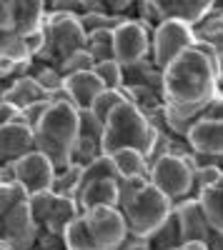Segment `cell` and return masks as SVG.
Here are the masks:
<instances>
[{
  "label": "cell",
  "instance_id": "obj_1",
  "mask_svg": "<svg viewBox=\"0 0 223 250\" xmlns=\"http://www.w3.org/2000/svg\"><path fill=\"white\" fill-rule=\"evenodd\" d=\"M218 93L216 62L193 45L180 50L163 68V123L166 128L186 138L188 128L201 118L208 100Z\"/></svg>",
  "mask_w": 223,
  "mask_h": 250
},
{
  "label": "cell",
  "instance_id": "obj_2",
  "mask_svg": "<svg viewBox=\"0 0 223 250\" xmlns=\"http://www.w3.org/2000/svg\"><path fill=\"white\" fill-rule=\"evenodd\" d=\"M78 108L73 103L58 93L50 98V105L45 110V115L38 120V125L33 128L35 135V150L45 153L53 163V168L60 170L70 165V153L73 145L78 140Z\"/></svg>",
  "mask_w": 223,
  "mask_h": 250
},
{
  "label": "cell",
  "instance_id": "obj_3",
  "mask_svg": "<svg viewBox=\"0 0 223 250\" xmlns=\"http://www.w3.org/2000/svg\"><path fill=\"white\" fill-rule=\"evenodd\" d=\"M153 138H156V128H153L151 118L140 110L135 103L123 100L103 123L100 150L113 155L120 148H135V150L148 155Z\"/></svg>",
  "mask_w": 223,
  "mask_h": 250
},
{
  "label": "cell",
  "instance_id": "obj_4",
  "mask_svg": "<svg viewBox=\"0 0 223 250\" xmlns=\"http://www.w3.org/2000/svg\"><path fill=\"white\" fill-rule=\"evenodd\" d=\"M118 210L123 213L131 235L151 238V233L158 230V228L163 225V220L173 213V200L166 198L156 185L146 183L123 208H118Z\"/></svg>",
  "mask_w": 223,
  "mask_h": 250
},
{
  "label": "cell",
  "instance_id": "obj_5",
  "mask_svg": "<svg viewBox=\"0 0 223 250\" xmlns=\"http://www.w3.org/2000/svg\"><path fill=\"white\" fill-rule=\"evenodd\" d=\"M193 170H196V160L193 150L191 153H166L163 158H158L151 168H148V183L156 185L166 198L180 203L183 198L191 195L193 188Z\"/></svg>",
  "mask_w": 223,
  "mask_h": 250
},
{
  "label": "cell",
  "instance_id": "obj_6",
  "mask_svg": "<svg viewBox=\"0 0 223 250\" xmlns=\"http://www.w3.org/2000/svg\"><path fill=\"white\" fill-rule=\"evenodd\" d=\"M43 33H45V50L38 58H33L40 62H53V65H58L63 58H68L70 53H75L86 45V33L80 28V20L75 15L48 13Z\"/></svg>",
  "mask_w": 223,
  "mask_h": 250
},
{
  "label": "cell",
  "instance_id": "obj_7",
  "mask_svg": "<svg viewBox=\"0 0 223 250\" xmlns=\"http://www.w3.org/2000/svg\"><path fill=\"white\" fill-rule=\"evenodd\" d=\"M151 35L153 28L148 23L135 18H123L113 30V58L123 68L151 58Z\"/></svg>",
  "mask_w": 223,
  "mask_h": 250
},
{
  "label": "cell",
  "instance_id": "obj_8",
  "mask_svg": "<svg viewBox=\"0 0 223 250\" xmlns=\"http://www.w3.org/2000/svg\"><path fill=\"white\" fill-rule=\"evenodd\" d=\"M80 218H83L90 238L100 245V250H118L123 245V240L131 235L126 218L118 208L98 205V208H90V210H83Z\"/></svg>",
  "mask_w": 223,
  "mask_h": 250
},
{
  "label": "cell",
  "instance_id": "obj_9",
  "mask_svg": "<svg viewBox=\"0 0 223 250\" xmlns=\"http://www.w3.org/2000/svg\"><path fill=\"white\" fill-rule=\"evenodd\" d=\"M193 28L186 25L183 20H173V18H166L153 28V35H151V58L153 62L163 70L168 62L180 53L193 45Z\"/></svg>",
  "mask_w": 223,
  "mask_h": 250
},
{
  "label": "cell",
  "instance_id": "obj_10",
  "mask_svg": "<svg viewBox=\"0 0 223 250\" xmlns=\"http://www.w3.org/2000/svg\"><path fill=\"white\" fill-rule=\"evenodd\" d=\"M53 175L55 168L45 153L40 150H30L25 155H20L13 165H10V180H15L20 188L25 190V195L40 193V190H50L53 185Z\"/></svg>",
  "mask_w": 223,
  "mask_h": 250
},
{
  "label": "cell",
  "instance_id": "obj_11",
  "mask_svg": "<svg viewBox=\"0 0 223 250\" xmlns=\"http://www.w3.org/2000/svg\"><path fill=\"white\" fill-rule=\"evenodd\" d=\"M40 230H43V228H40L35 223V218L30 215L28 198L23 203H18L3 218V223H0V238L8 243L10 250H35Z\"/></svg>",
  "mask_w": 223,
  "mask_h": 250
},
{
  "label": "cell",
  "instance_id": "obj_12",
  "mask_svg": "<svg viewBox=\"0 0 223 250\" xmlns=\"http://www.w3.org/2000/svg\"><path fill=\"white\" fill-rule=\"evenodd\" d=\"M30 150H35V135L30 125H25L23 120H10L0 125V178L8 173L10 180V165Z\"/></svg>",
  "mask_w": 223,
  "mask_h": 250
},
{
  "label": "cell",
  "instance_id": "obj_13",
  "mask_svg": "<svg viewBox=\"0 0 223 250\" xmlns=\"http://www.w3.org/2000/svg\"><path fill=\"white\" fill-rule=\"evenodd\" d=\"M173 213L178 218V228H180V235H183V245L186 243H208L211 240V225L201 210V203L198 198H183L180 203L173 205Z\"/></svg>",
  "mask_w": 223,
  "mask_h": 250
},
{
  "label": "cell",
  "instance_id": "obj_14",
  "mask_svg": "<svg viewBox=\"0 0 223 250\" xmlns=\"http://www.w3.org/2000/svg\"><path fill=\"white\" fill-rule=\"evenodd\" d=\"M186 143L196 155L223 158V120L201 115L186 133Z\"/></svg>",
  "mask_w": 223,
  "mask_h": 250
},
{
  "label": "cell",
  "instance_id": "obj_15",
  "mask_svg": "<svg viewBox=\"0 0 223 250\" xmlns=\"http://www.w3.org/2000/svg\"><path fill=\"white\" fill-rule=\"evenodd\" d=\"M211 8H213V0H156L153 3L158 23L166 18H173V20H183L191 28L198 20H203L211 13Z\"/></svg>",
  "mask_w": 223,
  "mask_h": 250
},
{
  "label": "cell",
  "instance_id": "obj_16",
  "mask_svg": "<svg viewBox=\"0 0 223 250\" xmlns=\"http://www.w3.org/2000/svg\"><path fill=\"white\" fill-rule=\"evenodd\" d=\"M48 3L45 0H13L10 3V28L18 35L35 33L45 25Z\"/></svg>",
  "mask_w": 223,
  "mask_h": 250
},
{
  "label": "cell",
  "instance_id": "obj_17",
  "mask_svg": "<svg viewBox=\"0 0 223 250\" xmlns=\"http://www.w3.org/2000/svg\"><path fill=\"white\" fill-rule=\"evenodd\" d=\"M103 80H100L93 70H83V73H73L63 78V95L73 103L78 110L88 108L93 98L103 90Z\"/></svg>",
  "mask_w": 223,
  "mask_h": 250
},
{
  "label": "cell",
  "instance_id": "obj_18",
  "mask_svg": "<svg viewBox=\"0 0 223 250\" xmlns=\"http://www.w3.org/2000/svg\"><path fill=\"white\" fill-rule=\"evenodd\" d=\"M75 200L80 205V213L90 210L98 205H111L118 208V178H106V180H93L83 185L75 193Z\"/></svg>",
  "mask_w": 223,
  "mask_h": 250
},
{
  "label": "cell",
  "instance_id": "obj_19",
  "mask_svg": "<svg viewBox=\"0 0 223 250\" xmlns=\"http://www.w3.org/2000/svg\"><path fill=\"white\" fill-rule=\"evenodd\" d=\"M196 198L201 203V210H203V215H206V220L211 225V230L223 235V175L213 185L203 188Z\"/></svg>",
  "mask_w": 223,
  "mask_h": 250
},
{
  "label": "cell",
  "instance_id": "obj_20",
  "mask_svg": "<svg viewBox=\"0 0 223 250\" xmlns=\"http://www.w3.org/2000/svg\"><path fill=\"white\" fill-rule=\"evenodd\" d=\"M43 98H48L45 90L38 85L35 78H33L30 73L10 80V85H8L5 93H3V100H8L10 105H15L18 110H23L25 105H30V103H35V100H43Z\"/></svg>",
  "mask_w": 223,
  "mask_h": 250
},
{
  "label": "cell",
  "instance_id": "obj_21",
  "mask_svg": "<svg viewBox=\"0 0 223 250\" xmlns=\"http://www.w3.org/2000/svg\"><path fill=\"white\" fill-rule=\"evenodd\" d=\"M80 215V205L75 198L70 195H55V203L48 213V220L43 225V230L53 233V235H63L66 228Z\"/></svg>",
  "mask_w": 223,
  "mask_h": 250
},
{
  "label": "cell",
  "instance_id": "obj_22",
  "mask_svg": "<svg viewBox=\"0 0 223 250\" xmlns=\"http://www.w3.org/2000/svg\"><path fill=\"white\" fill-rule=\"evenodd\" d=\"M118 178H148V160L146 153H140L135 148H120L113 155Z\"/></svg>",
  "mask_w": 223,
  "mask_h": 250
},
{
  "label": "cell",
  "instance_id": "obj_23",
  "mask_svg": "<svg viewBox=\"0 0 223 250\" xmlns=\"http://www.w3.org/2000/svg\"><path fill=\"white\" fill-rule=\"evenodd\" d=\"M148 245H151V250H176V248L183 245V235H180L176 213H171V215L163 220V225H160L158 230L151 233Z\"/></svg>",
  "mask_w": 223,
  "mask_h": 250
},
{
  "label": "cell",
  "instance_id": "obj_24",
  "mask_svg": "<svg viewBox=\"0 0 223 250\" xmlns=\"http://www.w3.org/2000/svg\"><path fill=\"white\" fill-rule=\"evenodd\" d=\"M30 75L35 78V83L40 88L45 90L48 98L63 93V73L58 70V65H53V62H40V60H33L30 65Z\"/></svg>",
  "mask_w": 223,
  "mask_h": 250
},
{
  "label": "cell",
  "instance_id": "obj_25",
  "mask_svg": "<svg viewBox=\"0 0 223 250\" xmlns=\"http://www.w3.org/2000/svg\"><path fill=\"white\" fill-rule=\"evenodd\" d=\"M193 38L211 43L218 53L223 50V13H208L193 25Z\"/></svg>",
  "mask_w": 223,
  "mask_h": 250
},
{
  "label": "cell",
  "instance_id": "obj_26",
  "mask_svg": "<svg viewBox=\"0 0 223 250\" xmlns=\"http://www.w3.org/2000/svg\"><path fill=\"white\" fill-rule=\"evenodd\" d=\"M106 178H118V170H115L113 158L108 153H100L98 158H93L90 163L83 165V170H80V188L93 183V180H106Z\"/></svg>",
  "mask_w": 223,
  "mask_h": 250
},
{
  "label": "cell",
  "instance_id": "obj_27",
  "mask_svg": "<svg viewBox=\"0 0 223 250\" xmlns=\"http://www.w3.org/2000/svg\"><path fill=\"white\" fill-rule=\"evenodd\" d=\"M63 245H66V250H100V245L90 238L88 228H86V223H83L80 215L66 228Z\"/></svg>",
  "mask_w": 223,
  "mask_h": 250
},
{
  "label": "cell",
  "instance_id": "obj_28",
  "mask_svg": "<svg viewBox=\"0 0 223 250\" xmlns=\"http://www.w3.org/2000/svg\"><path fill=\"white\" fill-rule=\"evenodd\" d=\"M120 90H123L126 100L135 103V105L143 110L146 115L163 105V95H160L158 90H153V88H148V85H123Z\"/></svg>",
  "mask_w": 223,
  "mask_h": 250
},
{
  "label": "cell",
  "instance_id": "obj_29",
  "mask_svg": "<svg viewBox=\"0 0 223 250\" xmlns=\"http://www.w3.org/2000/svg\"><path fill=\"white\" fill-rule=\"evenodd\" d=\"M80 170H83V165H75V163H70V165H66V168L55 170L50 190L55 195H70V198H75L78 188H80Z\"/></svg>",
  "mask_w": 223,
  "mask_h": 250
},
{
  "label": "cell",
  "instance_id": "obj_30",
  "mask_svg": "<svg viewBox=\"0 0 223 250\" xmlns=\"http://www.w3.org/2000/svg\"><path fill=\"white\" fill-rule=\"evenodd\" d=\"M123 100H126L123 90H118V88H103V90L93 98V103L88 105V110H90L100 123H106V118H108Z\"/></svg>",
  "mask_w": 223,
  "mask_h": 250
},
{
  "label": "cell",
  "instance_id": "obj_31",
  "mask_svg": "<svg viewBox=\"0 0 223 250\" xmlns=\"http://www.w3.org/2000/svg\"><path fill=\"white\" fill-rule=\"evenodd\" d=\"M88 55L100 62V60H115L113 58V30H95L90 35H86V45Z\"/></svg>",
  "mask_w": 223,
  "mask_h": 250
},
{
  "label": "cell",
  "instance_id": "obj_32",
  "mask_svg": "<svg viewBox=\"0 0 223 250\" xmlns=\"http://www.w3.org/2000/svg\"><path fill=\"white\" fill-rule=\"evenodd\" d=\"M28 195L15 180H0V223L13 210L18 203H23Z\"/></svg>",
  "mask_w": 223,
  "mask_h": 250
},
{
  "label": "cell",
  "instance_id": "obj_33",
  "mask_svg": "<svg viewBox=\"0 0 223 250\" xmlns=\"http://www.w3.org/2000/svg\"><path fill=\"white\" fill-rule=\"evenodd\" d=\"M78 20H80V28H83V33L90 35V33H95V30H115L118 23H120L123 18L108 15V13H83Z\"/></svg>",
  "mask_w": 223,
  "mask_h": 250
},
{
  "label": "cell",
  "instance_id": "obj_34",
  "mask_svg": "<svg viewBox=\"0 0 223 250\" xmlns=\"http://www.w3.org/2000/svg\"><path fill=\"white\" fill-rule=\"evenodd\" d=\"M93 73L103 80L106 88H123V65L118 60H100L93 65Z\"/></svg>",
  "mask_w": 223,
  "mask_h": 250
},
{
  "label": "cell",
  "instance_id": "obj_35",
  "mask_svg": "<svg viewBox=\"0 0 223 250\" xmlns=\"http://www.w3.org/2000/svg\"><path fill=\"white\" fill-rule=\"evenodd\" d=\"M55 203V193L53 190H40V193H33L28 195V208H30V215L35 218V223L43 228L45 220H48V213Z\"/></svg>",
  "mask_w": 223,
  "mask_h": 250
},
{
  "label": "cell",
  "instance_id": "obj_36",
  "mask_svg": "<svg viewBox=\"0 0 223 250\" xmlns=\"http://www.w3.org/2000/svg\"><path fill=\"white\" fill-rule=\"evenodd\" d=\"M93 65H95V60L88 55L86 48H80V50H75V53H70L68 58L60 60V62H58V70L63 73V78H66V75H73V73L93 70Z\"/></svg>",
  "mask_w": 223,
  "mask_h": 250
},
{
  "label": "cell",
  "instance_id": "obj_37",
  "mask_svg": "<svg viewBox=\"0 0 223 250\" xmlns=\"http://www.w3.org/2000/svg\"><path fill=\"white\" fill-rule=\"evenodd\" d=\"M223 175V165L211 163V165H201V168L193 170V188H191V198H196L203 188L213 185L218 178Z\"/></svg>",
  "mask_w": 223,
  "mask_h": 250
},
{
  "label": "cell",
  "instance_id": "obj_38",
  "mask_svg": "<svg viewBox=\"0 0 223 250\" xmlns=\"http://www.w3.org/2000/svg\"><path fill=\"white\" fill-rule=\"evenodd\" d=\"M78 135H83V138H90V140H100L103 138V123H100L88 108L83 110H78Z\"/></svg>",
  "mask_w": 223,
  "mask_h": 250
},
{
  "label": "cell",
  "instance_id": "obj_39",
  "mask_svg": "<svg viewBox=\"0 0 223 250\" xmlns=\"http://www.w3.org/2000/svg\"><path fill=\"white\" fill-rule=\"evenodd\" d=\"M146 183L148 178H118V208H123Z\"/></svg>",
  "mask_w": 223,
  "mask_h": 250
},
{
  "label": "cell",
  "instance_id": "obj_40",
  "mask_svg": "<svg viewBox=\"0 0 223 250\" xmlns=\"http://www.w3.org/2000/svg\"><path fill=\"white\" fill-rule=\"evenodd\" d=\"M48 105H50V98H43V100H35V103H30V105H25L23 110H20L18 120H23L25 125H30V128H35V125H38V120H40V118L45 115Z\"/></svg>",
  "mask_w": 223,
  "mask_h": 250
},
{
  "label": "cell",
  "instance_id": "obj_41",
  "mask_svg": "<svg viewBox=\"0 0 223 250\" xmlns=\"http://www.w3.org/2000/svg\"><path fill=\"white\" fill-rule=\"evenodd\" d=\"M48 13H63V15H83V0H48Z\"/></svg>",
  "mask_w": 223,
  "mask_h": 250
},
{
  "label": "cell",
  "instance_id": "obj_42",
  "mask_svg": "<svg viewBox=\"0 0 223 250\" xmlns=\"http://www.w3.org/2000/svg\"><path fill=\"white\" fill-rule=\"evenodd\" d=\"M203 118H211V120H223V93H216L208 105L203 108V113H201Z\"/></svg>",
  "mask_w": 223,
  "mask_h": 250
},
{
  "label": "cell",
  "instance_id": "obj_43",
  "mask_svg": "<svg viewBox=\"0 0 223 250\" xmlns=\"http://www.w3.org/2000/svg\"><path fill=\"white\" fill-rule=\"evenodd\" d=\"M106 3H108V13H111V15H118V18H131L135 0H106Z\"/></svg>",
  "mask_w": 223,
  "mask_h": 250
},
{
  "label": "cell",
  "instance_id": "obj_44",
  "mask_svg": "<svg viewBox=\"0 0 223 250\" xmlns=\"http://www.w3.org/2000/svg\"><path fill=\"white\" fill-rule=\"evenodd\" d=\"M18 115H20V110H18L15 105H10L8 100L0 98V125H5V123H10V120H18Z\"/></svg>",
  "mask_w": 223,
  "mask_h": 250
},
{
  "label": "cell",
  "instance_id": "obj_45",
  "mask_svg": "<svg viewBox=\"0 0 223 250\" xmlns=\"http://www.w3.org/2000/svg\"><path fill=\"white\" fill-rule=\"evenodd\" d=\"M118 250H151L148 245V238H135V235H128L123 240V245H120Z\"/></svg>",
  "mask_w": 223,
  "mask_h": 250
},
{
  "label": "cell",
  "instance_id": "obj_46",
  "mask_svg": "<svg viewBox=\"0 0 223 250\" xmlns=\"http://www.w3.org/2000/svg\"><path fill=\"white\" fill-rule=\"evenodd\" d=\"M10 3L13 0H0V30H13L10 28Z\"/></svg>",
  "mask_w": 223,
  "mask_h": 250
},
{
  "label": "cell",
  "instance_id": "obj_47",
  "mask_svg": "<svg viewBox=\"0 0 223 250\" xmlns=\"http://www.w3.org/2000/svg\"><path fill=\"white\" fill-rule=\"evenodd\" d=\"M83 13H108V3L106 0H83Z\"/></svg>",
  "mask_w": 223,
  "mask_h": 250
},
{
  "label": "cell",
  "instance_id": "obj_48",
  "mask_svg": "<svg viewBox=\"0 0 223 250\" xmlns=\"http://www.w3.org/2000/svg\"><path fill=\"white\" fill-rule=\"evenodd\" d=\"M216 70H218V88L223 85V50L218 53V60H216Z\"/></svg>",
  "mask_w": 223,
  "mask_h": 250
},
{
  "label": "cell",
  "instance_id": "obj_49",
  "mask_svg": "<svg viewBox=\"0 0 223 250\" xmlns=\"http://www.w3.org/2000/svg\"><path fill=\"white\" fill-rule=\"evenodd\" d=\"M211 13H223V0H213V8Z\"/></svg>",
  "mask_w": 223,
  "mask_h": 250
},
{
  "label": "cell",
  "instance_id": "obj_50",
  "mask_svg": "<svg viewBox=\"0 0 223 250\" xmlns=\"http://www.w3.org/2000/svg\"><path fill=\"white\" fill-rule=\"evenodd\" d=\"M0 250H10V248H8V243H5L3 238H0Z\"/></svg>",
  "mask_w": 223,
  "mask_h": 250
},
{
  "label": "cell",
  "instance_id": "obj_51",
  "mask_svg": "<svg viewBox=\"0 0 223 250\" xmlns=\"http://www.w3.org/2000/svg\"><path fill=\"white\" fill-rule=\"evenodd\" d=\"M176 250H191L188 245H180V248H176Z\"/></svg>",
  "mask_w": 223,
  "mask_h": 250
},
{
  "label": "cell",
  "instance_id": "obj_52",
  "mask_svg": "<svg viewBox=\"0 0 223 250\" xmlns=\"http://www.w3.org/2000/svg\"><path fill=\"white\" fill-rule=\"evenodd\" d=\"M218 93H223V85H221V88H218Z\"/></svg>",
  "mask_w": 223,
  "mask_h": 250
},
{
  "label": "cell",
  "instance_id": "obj_53",
  "mask_svg": "<svg viewBox=\"0 0 223 250\" xmlns=\"http://www.w3.org/2000/svg\"><path fill=\"white\" fill-rule=\"evenodd\" d=\"M146 3H156V0H146Z\"/></svg>",
  "mask_w": 223,
  "mask_h": 250
},
{
  "label": "cell",
  "instance_id": "obj_54",
  "mask_svg": "<svg viewBox=\"0 0 223 250\" xmlns=\"http://www.w3.org/2000/svg\"><path fill=\"white\" fill-rule=\"evenodd\" d=\"M45 3H48V0H45Z\"/></svg>",
  "mask_w": 223,
  "mask_h": 250
}]
</instances>
